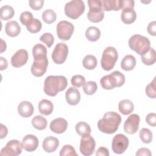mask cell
<instances>
[{
    "instance_id": "1",
    "label": "cell",
    "mask_w": 156,
    "mask_h": 156,
    "mask_svg": "<svg viewBox=\"0 0 156 156\" xmlns=\"http://www.w3.org/2000/svg\"><path fill=\"white\" fill-rule=\"evenodd\" d=\"M121 122L120 115L115 112H108L104 115L102 119L98 122V128L102 133L112 134L118 129Z\"/></svg>"
},
{
    "instance_id": "2",
    "label": "cell",
    "mask_w": 156,
    "mask_h": 156,
    "mask_svg": "<svg viewBox=\"0 0 156 156\" xmlns=\"http://www.w3.org/2000/svg\"><path fill=\"white\" fill-rule=\"evenodd\" d=\"M68 85L66 78L63 76H49L44 82V92L49 96H55Z\"/></svg>"
},
{
    "instance_id": "3",
    "label": "cell",
    "mask_w": 156,
    "mask_h": 156,
    "mask_svg": "<svg viewBox=\"0 0 156 156\" xmlns=\"http://www.w3.org/2000/svg\"><path fill=\"white\" fill-rule=\"evenodd\" d=\"M125 82L124 75L118 71H115L110 74L103 76L100 83L102 87L105 90H112L115 87H120Z\"/></svg>"
},
{
    "instance_id": "4",
    "label": "cell",
    "mask_w": 156,
    "mask_h": 156,
    "mask_svg": "<svg viewBox=\"0 0 156 156\" xmlns=\"http://www.w3.org/2000/svg\"><path fill=\"white\" fill-rule=\"evenodd\" d=\"M129 48L141 56L146 53L150 48L149 40L143 35L135 34L129 40Z\"/></svg>"
},
{
    "instance_id": "5",
    "label": "cell",
    "mask_w": 156,
    "mask_h": 156,
    "mask_svg": "<svg viewBox=\"0 0 156 156\" xmlns=\"http://www.w3.org/2000/svg\"><path fill=\"white\" fill-rule=\"evenodd\" d=\"M118 58L116 49L112 46L106 48L103 51L101 65L105 71H110L113 68Z\"/></svg>"
},
{
    "instance_id": "6",
    "label": "cell",
    "mask_w": 156,
    "mask_h": 156,
    "mask_svg": "<svg viewBox=\"0 0 156 156\" xmlns=\"http://www.w3.org/2000/svg\"><path fill=\"white\" fill-rule=\"evenodd\" d=\"M88 4L90 10L87 13V18L89 21L93 23L101 22L104 17L101 0H90L88 1Z\"/></svg>"
},
{
    "instance_id": "7",
    "label": "cell",
    "mask_w": 156,
    "mask_h": 156,
    "mask_svg": "<svg viewBox=\"0 0 156 156\" xmlns=\"http://www.w3.org/2000/svg\"><path fill=\"white\" fill-rule=\"evenodd\" d=\"M65 15L71 18H78L85 11V4L82 0H73L67 2L65 5Z\"/></svg>"
},
{
    "instance_id": "8",
    "label": "cell",
    "mask_w": 156,
    "mask_h": 156,
    "mask_svg": "<svg viewBox=\"0 0 156 156\" xmlns=\"http://www.w3.org/2000/svg\"><path fill=\"white\" fill-rule=\"evenodd\" d=\"M74 27L72 23L67 21H61L57 24V34L59 39L68 40L74 32Z\"/></svg>"
},
{
    "instance_id": "9",
    "label": "cell",
    "mask_w": 156,
    "mask_h": 156,
    "mask_svg": "<svg viewBox=\"0 0 156 156\" xmlns=\"http://www.w3.org/2000/svg\"><path fill=\"white\" fill-rule=\"evenodd\" d=\"M129 143V139L126 135L121 133L117 134L112 140V151L116 154H122L127 149Z\"/></svg>"
},
{
    "instance_id": "10",
    "label": "cell",
    "mask_w": 156,
    "mask_h": 156,
    "mask_svg": "<svg viewBox=\"0 0 156 156\" xmlns=\"http://www.w3.org/2000/svg\"><path fill=\"white\" fill-rule=\"evenodd\" d=\"M96 146L94 139L90 134L82 136L80 142V151L85 156H89L93 154Z\"/></svg>"
},
{
    "instance_id": "11",
    "label": "cell",
    "mask_w": 156,
    "mask_h": 156,
    "mask_svg": "<svg viewBox=\"0 0 156 156\" xmlns=\"http://www.w3.org/2000/svg\"><path fill=\"white\" fill-rule=\"evenodd\" d=\"M68 54V48L63 43H59L55 46L52 53V59L56 64H62L66 59Z\"/></svg>"
},
{
    "instance_id": "12",
    "label": "cell",
    "mask_w": 156,
    "mask_h": 156,
    "mask_svg": "<svg viewBox=\"0 0 156 156\" xmlns=\"http://www.w3.org/2000/svg\"><path fill=\"white\" fill-rule=\"evenodd\" d=\"M22 143H21L17 140H12L9 141L3 147L0 154L1 155L8 156H17L21 154L23 149Z\"/></svg>"
},
{
    "instance_id": "13",
    "label": "cell",
    "mask_w": 156,
    "mask_h": 156,
    "mask_svg": "<svg viewBox=\"0 0 156 156\" xmlns=\"http://www.w3.org/2000/svg\"><path fill=\"white\" fill-rule=\"evenodd\" d=\"M48 65L47 57L34 59L31 66V73L36 77H41L46 73Z\"/></svg>"
},
{
    "instance_id": "14",
    "label": "cell",
    "mask_w": 156,
    "mask_h": 156,
    "mask_svg": "<svg viewBox=\"0 0 156 156\" xmlns=\"http://www.w3.org/2000/svg\"><path fill=\"white\" fill-rule=\"evenodd\" d=\"M140 118L137 114L130 115L127 119L125 121L124 124V132L128 134L135 133L139 128Z\"/></svg>"
},
{
    "instance_id": "15",
    "label": "cell",
    "mask_w": 156,
    "mask_h": 156,
    "mask_svg": "<svg viewBox=\"0 0 156 156\" xmlns=\"http://www.w3.org/2000/svg\"><path fill=\"white\" fill-rule=\"evenodd\" d=\"M28 60V52L25 49L18 50L11 58V64L15 68H20L24 65Z\"/></svg>"
},
{
    "instance_id": "16",
    "label": "cell",
    "mask_w": 156,
    "mask_h": 156,
    "mask_svg": "<svg viewBox=\"0 0 156 156\" xmlns=\"http://www.w3.org/2000/svg\"><path fill=\"white\" fill-rule=\"evenodd\" d=\"M23 149L27 152H33L37 149L38 146V140L34 135H26L22 140Z\"/></svg>"
},
{
    "instance_id": "17",
    "label": "cell",
    "mask_w": 156,
    "mask_h": 156,
    "mask_svg": "<svg viewBox=\"0 0 156 156\" xmlns=\"http://www.w3.org/2000/svg\"><path fill=\"white\" fill-rule=\"evenodd\" d=\"M49 127L53 132L60 134L65 132L68 127V122L64 118H58L51 122Z\"/></svg>"
},
{
    "instance_id": "18",
    "label": "cell",
    "mask_w": 156,
    "mask_h": 156,
    "mask_svg": "<svg viewBox=\"0 0 156 156\" xmlns=\"http://www.w3.org/2000/svg\"><path fill=\"white\" fill-rule=\"evenodd\" d=\"M65 97L68 104L71 105H76L80 101V94L77 88L69 87L66 91Z\"/></svg>"
},
{
    "instance_id": "19",
    "label": "cell",
    "mask_w": 156,
    "mask_h": 156,
    "mask_svg": "<svg viewBox=\"0 0 156 156\" xmlns=\"http://www.w3.org/2000/svg\"><path fill=\"white\" fill-rule=\"evenodd\" d=\"M34 108L33 105L29 101H22L18 106V112L22 117L29 118L34 113Z\"/></svg>"
},
{
    "instance_id": "20",
    "label": "cell",
    "mask_w": 156,
    "mask_h": 156,
    "mask_svg": "<svg viewBox=\"0 0 156 156\" xmlns=\"http://www.w3.org/2000/svg\"><path fill=\"white\" fill-rule=\"evenodd\" d=\"M59 145L58 140L52 136H48L43 141V149L48 153L54 152Z\"/></svg>"
},
{
    "instance_id": "21",
    "label": "cell",
    "mask_w": 156,
    "mask_h": 156,
    "mask_svg": "<svg viewBox=\"0 0 156 156\" xmlns=\"http://www.w3.org/2000/svg\"><path fill=\"white\" fill-rule=\"evenodd\" d=\"M103 11H118L122 9L121 0H101Z\"/></svg>"
},
{
    "instance_id": "22",
    "label": "cell",
    "mask_w": 156,
    "mask_h": 156,
    "mask_svg": "<svg viewBox=\"0 0 156 156\" xmlns=\"http://www.w3.org/2000/svg\"><path fill=\"white\" fill-rule=\"evenodd\" d=\"M5 31L8 36L15 37L20 34L21 27L16 21H9L5 24Z\"/></svg>"
},
{
    "instance_id": "23",
    "label": "cell",
    "mask_w": 156,
    "mask_h": 156,
    "mask_svg": "<svg viewBox=\"0 0 156 156\" xmlns=\"http://www.w3.org/2000/svg\"><path fill=\"white\" fill-rule=\"evenodd\" d=\"M136 18V14L133 9H124L121 12V19L122 21L127 24L133 23Z\"/></svg>"
},
{
    "instance_id": "24",
    "label": "cell",
    "mask_w": 156,
    "mask_h": 156,
    "mask_svg": "<svg viewBox=\"0 0 156 156\" xmlns=\"http://www.w3.org/2000/svg\"><path fill=\"white\" fill-rule=\"evenodd\" d=\"M39 112L44 115L48 116L52 113L53 109H54V105L51 101L48 100V99H42L38 104V105Z\"/></svg>"
},
{
    "instance_id": "25",
    "label": "cell",
    "mask_w": 156,
    "mask_h": 156,
    "mask_svg": "<svg viewBox=\"0 0 156 156\" xmlns=\"http://www.w3.org/2000/svg\"><path fill=\"white\" fill-rule=\"evenodd\" d=\"M136 65V60L132 55H126L121 62V67L124 71L132 70Z\"/></svg>"
},
{
    "instance_id": "26",
    "label": "cell",
    "mask_w": 156,
    "mask_h": 156,
    "mask_svg": "<svg viewBox=\"0 0 156 156\" xmlns=\"http://www.w3.org/2000/svg\"><path fill=\"white\" fill-rule=\"evenodd\" d=\"M133 108L134 105L133 102L129 99H123L119 102V111L124 115H127L132 113L133 110Z\"/></svg>"
},
{
    "instance_id": "27",
    "label": "cell",
    "mask_w": 156,
    "mask_h": 156,
    "mask_svg": "<svg viewBox=\"0 0 156 156\" xmlns=\"http://www.w3.org/2000/svg\"><path fill=\"white\" fill-rule=\"evenodd\" d=\"M142 62L146 65H152L155 63L156 60L155 57V51L152 48H150L149 51L144 54L141 56Z\"/></svg>"
},
{
    "instance_id": "28",
    "label": "cell",
    "mask_w": 156,
    "mask_h": 156,
    "mask_svg": "<svg viewBox=\"0 0 156 156\" xmlns=\"http://www.w3.org/2000/svg\"><path fill=\"white\" fill-rule=\"evenodd\" d=\"M32 55L34 59L47 57L46 48L42 44H36L32 48Z\"/></svg>"
},
{
    "instance_id": "29",
    "label": "cell",
    "mask_w": 156,
    "mask_h": 156,
    "mask_svg": "<svg viewBox=\"0 0 156 156\" xmlns=\"http://www.w3.org/2000/svg\"><path fill=\"white\" fill-rule=\"evenodd\" d=\"M85 36L89 41H96L101 36V31L96 27L90 26L86 30Z\"/></svg>"
},
{
    "instance_id": "30",
    "label": "cell",
    "mask_w": 156,
    "mask_h": 156,
    "mask_svg": "<svg viewBox=\"0 0 156 156\" xmlns=\"http://www.w3.org/2000/svg\"><path fill=\"white\" fill-rule=\"evenodd\" d=\"M31 122L33 127L40 130L46 129L48 124L46 119L41 115H37L34 117Z\"/></svg>"
},
{
    "instance_id": "31",
    "label": "cell",
    "mask_w": 156,
    "mask_h": 156,
    "mask_svg": "<svg viewBox=\"0 0 156 156\" xmlns=\"http://www.w3.org/2000/svg\"><path fill=\"white\" fill-rule=\"evenodd\" d=\"M15 14V10L12 6L6 5L2 6L0 9V17L2 20L11 19Z\"/></svg>"
},
{
    "instance_id": "32",
    "label": "cell",
    "mask_w": 156,
    "mask_h": 156,
    "mask_svg": "<svg viewBox=\"0 0 156 156\" xmlns=\"http://www.w3.org/2000/svg\"><path fill=\"white\" fill-rule=\"evenodd\" d=\"M75 129L77 133H78L79 135L82 136L85 135L90 134L91 132V130L89 124L83 121L79 122L78 123H77L75 126Z\"/></svg>"
},
{
    "instance_id": "33",
    "label": "cell",
    "mask_w": 156,
    "mask_h": 156,
    "mask_svg": "<svg viewBox=\"0 0 156 156\" xmlns=\"http://www.w3.org/2000/svg\"><path fill=\"white\" fill-rule=\"evenodd\" d=\"M82 64L85 68L91 70L96 68L97 65V59L93 55H87L83 59Z\"/></svg>"
},
{
    "instance_id": "34",
    "label": "cell",
    "mask_w": 156,
    "mask_h": 156,
    "mask_svg": "<svg viewBox=\"0 0 156 156\" xmlns=\"http://www.w3.org/2000/svg\"><path fill=\"white\" fill-rule=\"evenodd\" d=\"M26 26L29 32L32 34H35L41 30L42 24L39 20L33 18Z\"/></svg>"
},
{
    "instance_id": "35",
    "label": "cell",
    "mask_w": 156,
    "mask_h": 156,
    "mask_svg": "<svg viewBox=\"0 0 156 156\" xmlns=\"http://www.w3.org/2000/svg\"><path fill=\"white\" fill-rule=\"evenodd\" d=\"M57 18L55 12L52 9L45 10L42 13V19L43 21L47 24L53 23Z\"/></svg>"
},
{
    "instance_id": "36",
    "label": "cell",
    "mask_w": 156,
    "mask_h": 156,
    "mask_svg": "<svg viewBox=\"0 0 156 156\" xmlns=\"http://www.w3.org/2000/svg\"><path fill=\"white\" fill-rule=\"evenodd\" d=\"M139 136L141 140L146 144L150 143L152 140V133L147 128H143L139 132Z\"/></svg>"
},
{
    "instance_id": "37",
    "label": "cell",
    "mask_w": 156,
    "mask_h": 156,
    "mask_svg": "<svg viewBox=\"0 0 156 156\" xmlns=\"http://www.w3.org/2000/svg\"><path fill=\"white\" fill-rule=\"evenodd\" d=\"M82 87L84 93L88 95L93 94L98 89L97 83L94 81L87 82Z\"/></svg>"
},
{
    "instance_id": "38",
    "label": "cell",
    "mask_w": 156,
    "mask_h": 156,
    "mask_svg": "<svg viewBox=\"0 0 156 156\" xmlns=\"http://www.w3.org/2000/svg\"><path fill=\"white\" fill-rule=\"evenodd\" d=\"M60 156H77L75 149L69 144H66L63 146L60 150Z\"/></svg>"
},
{
    "instance_id": "39",
    "label": "cell",
    "mask_w": 156,
    "mask_h": 156,
    "mask_svg": "<svg viewBox=\"0 0 156 156\" xmlns=\"http://www.w3.org/2000/svg\"><path fill=\"white\" fill-rule=\"evenodd\" d=\"M146 95L152 99H155L156 97V90H155V78H154L153 80L149 83L146 87L145 89Z\"/></svg>"
},
{
    "instance_id": "40",
    "label": "cell",
    "mask_w": 156,
    "mask_h": 156,
    "mask_svg": "<svg viewBox=\"0 0 156 156\" xmlns=\"http://www.w3.org/2000/svg\"><path fill=\"white\" fill-rule=\"evenodd\" d=\"M40 40L43 43H45L48 48H51L54 43V38L51 33H44L40 38Z\"/></svg>"
},
{
    "instance_id": "41",
    "label": "cell",
    "mask_w": 156,
    "mask_h": 156,
    "mask_svg": "<svg viewBox=\"0 0 156 156\" xmlns=\"http://www.w3.org/2000/svg\"><path fill=\"white\" fill-rule=\"evenodd\" d=\"M71 82L75 87H80L85 83V79L82 75H75L71 77Z\"/></svg>"
},
{
    "instance_id": "42",
    "label": "cell",
    "mask_w": 156,
    "mask_h": 156,
    "mask_svg": "<svg viewBox=\"0 0 156 156\" xmlns=\"http://www.w3.org/2000/svg\"><path fill=\"white\" fill-rule=\"evenodd\" d=\"M33 19V15L31 12L28 11H25L21 13L20 15V20L21 23L23 25H27Z\"/></svg>"
},
{
    "instance_id": "43",
    "label": "cell",
    "mask_w": 156,
    "mask_h": 156,
    "mask_svg": "<svg viewBox=\"0 0 156 156\" xmlns=\"http://www.w3.org/2000/svg\"><path fill=\"white\" fill-rule=\"evenodd\" d=\"M29 4L30 7L35 10H38L41 9L44 4V1L43 0H30L29 1Z\"/></svg>"
},
{
    "instance_id": "44",
    "label": "cell",
    "mask_w": 156,
    "mask_h": 156,
    "mask_svg": "<svg viewBox=\"0 0 156 156\" xmlns=\"http://www.w3.org/2000/svg\"><path fill=\"white\" fill-rule=\"evenodd\" d=\"M146 122L151 126L155 127L156 126V115L155 113H150L146 117Z\"/></svg>"
},
{
    "instance_id": "45",
    "label": "cell",
    "mask_w": 156,
    "mask_h": 156,
    "mask_svg": "<svg viewBox=\"0 0 156 156\" xmlns=\"http://www.w3.org/2000/svg\"><path fill=\"white\" fill-rule=\"evenodd\" d=\"M147 32L152 36H155L156 35V22L155 21L149 23L147 28Z\"/></svg>"
},
{
    "instance_id": "46",
    "label": "cell",
    "mask_w": 156,
    "mask_h": 156,
    "mask_svg": "<svg viewBox=\"0 0 156 156\" xmlns=\"http://www.w3.org/2000/svg\"><path fill=\"white\" fill-rule=\"evenodd\" d=\"M135 155L136 156H151L152 154L149 149L142 147L138 150Z\"/></svg>"
},
{
    "instance_id": "47",
    "label": "cell",
    "mask_w": 156,
    "mask_h": 156,
    "mask_svg": "<svg viewBox=\"0 0 156 156\" xmlns=\"http://www.w3.org/2000/svg\"><path fill=\"white\" fill-rule=\"evenodd\" d=\"M108 150L105 147H100L96 152V156H109Z\"/></svg>"
},
{
    "instance_id": "48",
    "label": "cell",
    "mask_w": 156,
    "mask_h": 156,
    "mask_svg": "<svg viewBox=\"0 0 156 156\" xmlns=\"http://www.w3.org/2000/svg\"><path fill=\"white\" fill-rule=\"evenodd\" d=\"M122 9H133L134 7V1L133 0H124L122 1Z\"/></svg>"
},
{
    "instance_id": "49",
    "label": "cell",
    "mask_w": 156,
    "mask_h": 156,
    "mask_svg": "<svg viewBox=\"0 0 156 156\" xmlns=\"http://www.w3.org/2000/svg\"><path fill=\"white\" fill-rule=\"evenodd\" d=\"M0 59H1V70L2 71L4 69H5L7 68L8 63L7 60L2 57H1Z\"/></svg>"
},
{
    "instance_id": "50",
    "label": "cell",
    "mask_w": 156,
    "mask_h": 156,
    "mask_svg": "<svg viewBox=\"0 0 156 156\" xmlns=\"http://www.w3.org/2000/svg\"><path fill=\"white\" fill-rule=\"evenodd\" d=\"M1 137L0 138L2 139L7 136V133H8V130H7L6 126H4V124H1Z\"/></svg>"
},
{
    "instance_id": "51",
    "label": "cell",
    "mask_w": 156,
    "mask_h": 156,
    "mask_svg": "<svg viewBox=\"0 0 156 156\" xmlns=\"http://www.w3.org/2000/svg\"><path fill=\"white\" fill-rule=\"evenodd\" d=\"M1 43H2V44H1V52L2 53L4 51H5V49H6V43H5V42L2 38H1Z\"/></svg>"
}]
</instances>
